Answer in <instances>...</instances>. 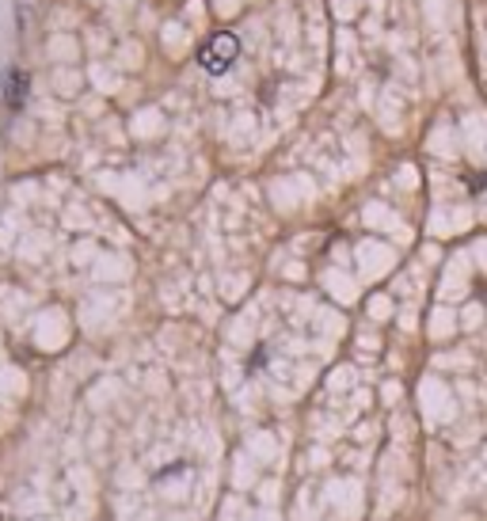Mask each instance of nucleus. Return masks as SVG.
Listing matches in <instances>:
<instances>
[{
  "mask_svg": "<svg viewBox=\"0 0 487 521\" xmlns=\"http://www.w3.org/2000/svg\"><path fill=\"white\" fill-rule=\"evenodd\" d=\"M23 88H27V80H23V76H12V95H8V99H12V107H19V99H23Z\"/></svg>",
  "mask_w": 487,
  "mask_h": 521,
  "instance_id": "2",
  "label": "nucleus"
},
{
  "mask_svg": "<svg viewBox=\"0 0 487 521\" xmlns=\"http://www.w3.org/2000/svg\"><path fill=\"white\" fill-rule=\"evenodd\" d=\"M236 50H240L236 35H217L198 50V61H202V69H209V73H225L232 65V58H236Z\"/></svg>",
  "mask_w": 487,
  "mask_h": 521,
  "instance_id": "1",
  "label": "nucleus"
}]
</instances>
